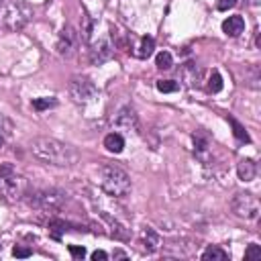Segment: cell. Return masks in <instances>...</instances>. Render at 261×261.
Instances as JSON below:
<instances>
[{
	"label": "cell",
	"instance_id": "obj_1",
	"mask_svg": "<svg viewBox=\"0 0 261 261\" xmlns=\"http://www.w3.org/2000/svg\"><path fill=\"white\" fill-rule=\"evenodd\" d=\"M31 153L43 161V163H49V165H57V167H69L77 161V151L67 145V143H61L53 137H35L29 145Z\"/></svg>",
	"mask_w": 261,
	"mask_h": 261
},
{
	"label": "cell",
	"instance_id": "obj_2",
	"mask_svg": "<svg viewBox=\"0 0 261 261\" xmlns=\"http://www.w3.org/2000/svg\"><path fill=\"white\" fill-rule=\"evenodd\" d=\"M96 184L108 194V196H114V198H122L130 192V177L124 169H120L118 165H100L96 169Z\"/></svg>",
	"mask_w": 261,
	"mask_h": 261
},
{
	"label": "cell",
	"instance_id": "obj_3",
	"mask_svg": "<svg viewBox=\"0 0 261 261\" xmlns=\"http://www.w3.org/2000/svg\"><path fill=\"white\" fill-rule=\"evenodd\" d=\"M33 10L29 4L20 2V0H10L6 4L0 6V27L6 31H20L27 27V22L31 20Z\"/></svg>",
	"mask_w": 261,
	"mask_h": 261
},
{
	"label": "cell",
	"instance_id": "obj_4",
	"mask_svg": "<svg viewBox=\"0 0 261 261\" xmlns=\"http://www.w3.org/2000/svg\"><path fill=\"white\" fill-rule=\"evenodd\" d=\"M69 196L67 192L59 190V188H43V190H35L27 196V202L33 206V208H39V210H45V212H55V210H61L65 204H67Z\"/></svg>",
	"mask_w": 261,
	"mask_h": 261
},
{
	"label": "cell",
	"instance_id": "obj_5",
	"mask_svg": "<svg viewBox=\"0 0 261 261\" xmlns=\"http://www.w3.org/2000/svg\"><path fill=\"white\" fill-rule=\"evenodd\" d=\"M27 179L12 171L10 165H2L0 169V200L16 202L27 194Z\"/></svg>",
	"mask_w": 261,
	"mask_h": 261
},
{
	"label": "cell",
	"instance_id": "obj_6",
	"mask_svg": "<svg viewBox=\"0 0 261 261\" xmlns=\"http://www.w3.org/2000/svg\"><path fill=\"white\" fill-rule=\"evenodd\" d=\"M232 212L245 220H257L259 212H261V204L257 200V196L249 194V192H239L232 198Z\"/></svg>",
	"mask_w": 261,
	"mask_h": 261
},
{
	"label": "cell",
	"instance_id": "obj_7",
	"mask_svg": "<svg viewBox=\"0 0 261 261\" xmlns=\"http://www.w3.org/2000/svg\"><path fill=\"white\" fill-rule=\"evenodd\" d=\"M69 96L77 104H88L98 98V88L88 77H73L69 82Z\"/></svg>",
	"mask_w": 261,
	"mask_h": 261
},
{
	"label": "cell",
	"instance_id": "obj_8",
	"mask_svg": "<svg viewBox=\"0 0 261 261\" xmlns=\"http://www.w3.org/2000/svg\"><path fill=\"white\" fill-rule=\"evenodd\" d=\"M77 41H80L77 33H75L69 24H65L63 31H61L59 37H57L55 49H57V53H59L61 57H71V55L75 53V49H77Z\"/></svg>",
	"mask_w": 261,
	"mask_h": 261
},
{
	"label": "cell",
	"instance_id": "obj_9",
	"mask_svg": "<svg viewBox=\"0 0 261 261\" xmlns=\"http://www.w3.org/2000/svg\"><path fill=\"white\" fill-rule=\"evenodd\" d=\"M114 126L118 130H124V133H133V135H139V118L135 114V110L130 106H124L116 112L114 116Z\"/></svg>",
	"mask_w": 261,
	"mask_h": 261
},
{
	"label": "cell",
	"instance_id": "obj_10",
	"mask_svg": "<svg viewBox=\"0 0 261 261\" xmlns=\"http://www.w3.org/2000/svg\"><path fill=\"white\" fill-rule=\"evenodd\" d=\"M112 53H114V45H112L110 37L104 35V37H100L96 43H92L90 59H92V63L100 65V63H106V61L112 57Z\"/></svg>",
	"mask_w": 261,
	"mask_h": 261
},
{
	"label": "cell",
	"instance_id": "obj_11",
	"mask_svg": "<svg viewBox=\"0 0 261 261\" xmlns=\"http://www.w3.org/2000/svg\"><path fill=\"white\" fill-rule=\"evenodd\" d=\"M196 247L198 245H194L188 239H175V241H171L163 247V255H167V257H190L196 251Z\"/></svg>",
	"mask_w": 261,
	"mask_h": 261
},
{
	"label": "cell",
	"instance_id": "obj_12",
	"mask_svg": "<svg viewBox=\"0 0 261 261\" xmlns=\"http://www.w3.org/2000/svg\"><path fill=\"white\" fill-rule=\"evenodd\" d=\"M200 77H202L200 67H196L194 63H184V65H181V69H179V80L184 82V86L194 88V86L200 84Z\"/></svg>",
	"mask_w": 261,
	"mask_h": 261
},
{
	"label": "cell",
	"instance_id": "obj_13",
	"mask_svg": "<svg viewBox=\"0 0 261 261\" xmlns=\"http://www.w3.org/2000/svg\"><path fill=\"white\" fill-rule=\"evenodd\" d=\"M100 216H102V220L108 224V232L114 237V239H120V241H126L130 234H128V228L120 222V220H116L114 216H110V214H106V212H100Z\"/></svg>",
	"mask_w": 261,
	"mask_h": 261
},
{
	"label": "cell",
	"instance_id": "obj_14",
	"mask_svg": "<svg viewBox=\"0 0 261 261\" xmlns=\"http://www.w3.org/2000/svg\"><path fill=\"white\" fill-rule=\"evenodd\" d=\"M141 245H143V249L149 251V253H153V251H157V249L161 247V239H159V234L155 232V228H151V226H145V228H143V232H141Z\"/></svg>",
	"mask_w": 261,
	"mask_h": 261
},
{
	"label": "cell",
	"instance_id": "obj_15",
	"mask_svg": "<svg viewBox=\"0 0 261 261\" xmlns=\"http://www.w3.org/2000/svg\"><path fill=\"white\" fill-rule=\"evenodd\" d=\"M153 49H155L153 37H147V35H145V37H141L139 43L133 47V55L139 57V59H147V57L153 55Z\"/></svg>",
	"mask_w": 261,
	"mask_h": 261
},
{
	"label": "cell",
	"instance_id": "obj_16",
	"mask_svg": "<svg viewBox=\"0 0 261 261\" xmlns=\"http://www.w3.org/2000/svg\"><path fill=\"white\" fill-rule=\"evenodd\" d=\"M237 173H239V179L243 181H253L255 175H257V163L253 159H241L237 163Z\"/></svg>",
	"mask_w": 261,
	"mask_h": 261
},
{
	"label": "cell",
	"instance_id": "obj_17",
	"mask_svg": "<svg viewBox=\"0 0 261 261\" xmlns=\"http://www.w3.org/2000/svg\"><path fill=\"white\" fill-rule=\"evenodd\" d=\"M245 29V20L243 16H228L224 22H222V33L228 35V37H237L241 35Z\"/></svg>",
	"mask_w": 261,
	"mask_h": 261
},
{
	"label": "cell",
	"instance_id": "obj_18",
	"mask_svg": "<svg viewBox=\"0 0 261 261\" xmlns=\"http://www.w3.org/2000/svg\"><path fill=\"white\" fill-rule=\"evenodd\" d=\"M104 147L110 151V153H120L124 149V139L120 133H110L104 137Z\"/></svg>",
	"mask_w": 261,
	"mask_h": 261
},
{
	"label": "cell",
	"instance_id": "obj_19",
	"mask_svg": "<svg viewBox=\"0 0 261 261\" xmlns=\"http://www.w3.org/2000/svg\"><path fill=\"white\" fill-rule=\"evenodd\" d=\"M202 259L204 261H228V253L216 245H210L204 253H202Z\"/></svg>",
	"mask_w": 261,
	"mask_h": 261
},
{
	"label": "cell",
	"instance_id": "obj_20",
	"mask_svg": "<svg viewBox=\"0 0 261 261\" xmlns=\"http://www.w3.org/2000/svg\"><path fill=\"white\" fill-rule=\"evenodd\" d=\"M228 124L232 126V135H234V137H237V139H239L241 143H249V141H251V137H249V133L245 130V126H243V124H241V122H239L237 118H232V116H228Z\"/></svg>",
	"mask_w": 261,
	"mask_h": 261
},
{
	"label": "cell",
	"instance_id": "obj_21",
	"mask_svg": "<svg viewBox=\"0 0 261 261\" xmlns=\"http://www.w3.org/2000/svg\"><path fill=\"white\" fill-rule=\"evenodd\" d=\"M155 63H157L159 69H169L173 65V57H171L169 51H159L157 57H155Z\"/></svg>",
	"mask_w": 261,
	"mask_h": 261
},
{
	"label": "cell",
	"instance_id": "obj_22",
	"mask_svg": "<svg viewBox=\"0 0 261 261\" xmlns=\"http://www.w3.org/2000/svg\"><path fill=\"white\" fill-rule=\"evenodd\" d=\"M67 228H69V224L63 222V220H51V222H49V232H51L53 239H59L61 232L67 230Z\"/></svg>",
	"mask_w": 261,
	"mask_h": 261
},
{
	"label": "cell",
	"instance_id": "obj_23",
	"mask_svg": "<svg viewBox=\"0 0 261 261\" xmlns=\"http://www.w3.org/2000/svg\"><path fill=\"white\" fill-rule=\"evenodd\" d=\"M53 106H57L55 98H35L33 100V108L35 110H47V108H53Z\"/></svg>",
	"mask_w": 261,
	"mask_h": 261
},
{
	"label": "cell",
	"instance_id": "obj_24",
	"mask_svg": "<svg viewBox=\"0 0 261 261\" xmlns=\"http://www.w3.org/2000/svg\"><path fill=\"white\" fill-rule=\"evenodd\" d=\"M208 90H210L212 94H216V92L222 90V77H220L218 71H212V75L208 77Z\"/></svg>",
	"mask_w": 261,
	"mask_h": 261
},
{
	"label": "cell",
	"instance_id": "obj_25",
	"mask_svg": "<svg viewBox=\"0 0 261 261\" xmlns=\"http://www.w3.org/2000/svg\"><path fill=\"white\" fill-rule=\"evenodd\" d=\"M177 88H179V84H177V82H173V80H159V82H157V90H159V92H163V94L175 92Z\"/></svg>",
	"mask_w": 261,
	"mask_h": 261
},
{
	"label": "cell",
	"instance_id": "obj_26",
	"mask_svg": "<svg viewBox=\"0 0 261 261\" xmlns=\"http://www.w3.org/2000/svg\"><path fill=\"white\" fill-rule=\"evenodd\" d=\"M245 259L247 261H259L261 259V247L257 243H251L247 247V251H245Z\"/></svg>",
	"mask_w": 261,
	"mask_h": 261
},
{
	"label": "cell",
	"instance_id": "obj_27",
	"mask_svg": "<svg viewBox=\"0 0 261 261\" xmlns=\"http://www.w3.org/2000/svg\"><path fill=\"white\" fill-rule=\"evenodd\" d=\"M69 255L73 259H84L86 257V249L84 247H77V245H69Z\"/></svg>",
	"mask_w": 261,
	"mask_h": 261
},
{
	"label": "cell",
	"instance_id": "obj_28",
	"mask_svg": "<svg viewBox=\"0 0 261 261\" xmlns=\"http://www.w3.org/2000/svg\"><path fill=\"white\" fill-rule=\"evenodd\" d=\"M31 249H27V247H14L12 249V255L14 257H20V259H27V257H31Z\"/></svg>",
	"mask_w": 261,
	"mask_h": 261
},
{
	"label": "cell",
	"instance_id": "obj_29",
	"mask_svg": "<svg viewBox=\"0 0 261 261\" xmlns=\"http://www.w3.org/2000/svg\"><path fill=\"white\" fill-rule=\"evenodd\" d=\"M234 6H237V0H218L216 2L218 10H228V8H234Z\"/></svg>",
	"mask_w": 261,
	"mask_h": 261
},
{
	"label": "cell",
	"instance_id": "obj_30",
	"mask_svg": "<svg viewBox=\"0 0 261 261\" xmlns=\"http://www.w3.org/2000/svg\"><path fill=\"white\" fill-rule=\"evenodd\" d=\"M106 259H108V255L104 251H100V249L92 253V261H106Z\"/></svg>",
	"mask_w": 261,
	"mask_h": 261
},
{
	"label": "cell",
	"instance_id": "obj_31",
	"mask_svg": "<svg viewBox=\"0 0 261 261\" xmlns=\"http://www.w3.org/2000/svg\"><path fill=\"white\" fill-rule=\"evenodd\" d=\"M114 259H126V255L122 251H114Z\"/></svg>",
	"mask_w": 261,
	"mask_h": 261
},
{
	"label": "cell",
	"instance_id": "obj_32",
	"mask_svg": "<svg viewBox=\"0 0 261 261\" xmlns=\"http://www.w3.org/2000/svg\"><path fill=\"white\" fill-rule=\"evenodd\" d=\"M0 151H4V137L0 135Z\"/></svg>",
	"mask_w": 261,
	"mask_h": 261
}]
</instances>
